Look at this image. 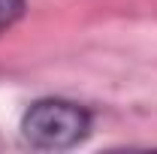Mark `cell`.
Returning <instances> with one entry per match:
<instances>
[{"mask_svg": "<svg viewBox=\"0 0 157 154\" xmlns=\"http://www.w3.org/2000/svg\"><path fill=\"white\" fill-rule=\"evenodd\" d=\"M21 9H24V0H0V30H6L18 18Z\"/></svg>", "mask_w": 157, "mask_h": 154, "instance_id": "cell-2", "label": "cell"}, {"mask_svg": "<svg viewBox=\"0 0 157 154\" xmlns=\"http://www.w3.org/2000/svg\"><path fill=\"white\" fill-rule=\"evenodd\" d=\"M88 133V115L63 100H42L24 115V136L39 148H70Z\"/></svg>", "mask_w": 157, "mask_h": 154, "instance_id": "cell-1", "label": "cell"}]
</instances>
